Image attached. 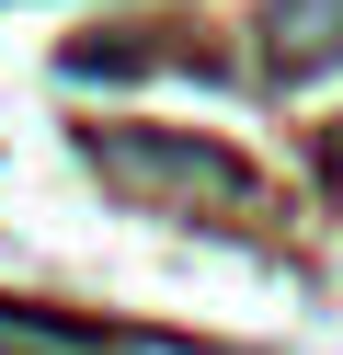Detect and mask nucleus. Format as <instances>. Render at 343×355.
I'll return each mask as SVG.
<instances>
[{"mask_svg": "<svg viewBox=\"0 0 343 355\" xmlns=\"http://www.w3.org/2000/svg\"><path fill=\"white\" fill-rule=\"evenodd\" d=\"M274 69L286 80H309V69H332L343 58V0H274Z\"/></svg>", "mask_w": 343, "mask_h": 355, "instance_id": "1", "label": "nucleus"}]
</instances>
